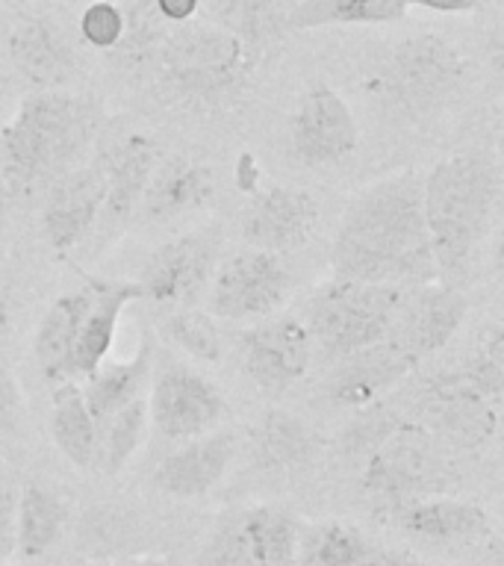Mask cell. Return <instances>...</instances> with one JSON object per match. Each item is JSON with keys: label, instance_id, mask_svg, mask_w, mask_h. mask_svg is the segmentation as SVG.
<instances>
[{"label": "cell", "instance_id": "1", "mask_svg": "<svg viewBox=\"0 0 504 566\" xmlns=\"http://www.w3.org/2000/svg\"><path fill=\"white\" fill-rule=\"evenodd\" d=\"M336 281L428 286L437 283L431 239L422 212V177H380L354 195L330 242Z\"/></svg>", "mask_w": 504, "mask_h": 566}, {"label": "cell", "instance_id": "2", "mask_svg": "<svg viewBox=\"0 0 504 566\" xmlns=\"http://www.w3.org/2000/svg\"><path fill=\"white\" fill-rule=\"evenodd\" d=\"M498 201V166L490 154L463 150L440 159L422 180V212L437 281L458 286L484 242Z\"/></svg>", "mask_w": 504, "mask_h": 566}, {"label": "cell", "instance_id": "3", "mask_svg": "<svg viewBox=\"0 0 504 566\" xmlns=\"http://www.w3.org/2000/svg\"><path fill=\"white\" fill-rule=\"evenodd\" d=\"M95 106L60 88L24 97L12 122L0 130V159L7 168L12 198L39 184H53L95 139Z\"/></svg>", "mask_w": 504, "mask_h": 566}, {"label": "cell", "instance_id": "4", "mask_svg": "<svg viewBox=\"0 0 504 566\" xmlns=\"http://www.w3.org/2000/svg\"><path fill=\"white\" fill-rule=\"evenodd\" d=\"M148 60L175 101L216 106L245 86L256 51L224 27L180 24L159 39Z\"/></svg>", "mask_w": 504, "mask_h": 566}, {"label": "cell", "instance_id": "5", "mask_svg": "<svg viewBox=\"0 0 504 566\" xmlns=\"http://www.w3.org/2000/svg\"><path fill=\"white\" fill-rule=\"evenodd\" d=\"M458 467L449 451L422 424L401 422L384 437L378 449L363 458L360 486L380 522L407 504L437 499L458 490Z\"/></svg>", "mask_w": 504, "mask_h": 566}, {"label": "cell", "instance_id": "6", "mask_svg": "<svg viewBox=\"0 0 504 566\" xmlns=\"http://www.w3.org/2000/svg\"><path fill=\"white\" fill-rule=\"evenodd\" d=\"M407 295L410 290L405 286L330 277L309 298L301 322L307 325L313 345H318L330 360H343L348 354L387 339Z\"/></svg>", "mask_w": 504, "mask_h": 566}, {"label": "cell", "instance_id": "7", "mask_svg": "<svg viewBox=\"0 0 504 566\" xmlns=\"http://www.w3.org/2000/svg\"><path fill=\"white\" fill-rule=\"evenodd\" d=\"M466 71V56L458 44L442 35H413L387 53L371 86L389 109L407 122H419L440 113L458 95Z\"/></svg>", "mask_w": 504, "mask_h": 566}, {"label": "cell", "instance_id": "8", "mask_svg": "<svg viewBox=\"0 0 504 566\" xmlns=\"http://www.w3.org/2000/svg\"><path fill=\"white\" fill-rule=\"evenodd\" d=\"M410 398L413 419L407 422L422 424L445 449H486L498 431L502 405H493L490 398L481 396L458 369L422 380Z\"/></svg>", "mask_w": 504, "mask_h": 566}, {"label": "cell", "instance_id": "9", "mask_svg": "<svg viewBox=\"0 0 504 566\" xmlns=\"http://www.w3.org/2000/svg\"><path fill=\"white\" fill-rule=\"evenodd\" d=\"M292 272L277 254L239 251L216 265L207 286V313L224 322H263L286 304Z\"/></svg>", "mask_w": 504, "mask_h": 566}, {"label": "cell", "instance_id": "10", "mask_svg": "<svg viewBox=\"0 0 504 566\" xmlns=\"http://www.w3.org/2000/svg\"><path fill=\"white\" fill-rule=\"evenodd\" d=\"M290 142L304 166H339L360 148V127L348 101L334 86L316 83L292 109Z\"/></svg>", "mask_w": 504, "mask_h": 566}, {"label": "cell", "instance_id": "11", "mask_svg": "<svg viewBox=\"0 0 504 566\" xmlns=\"http://www.w3.org/2000/svg\"><path fill=\"white\" fill-rule=\"evenodd\" d=\"M219 237L216 233H186L159 245L141 269V301L159 307H195L216 272Z\"/></svg>", "mask_w": 504, "mask_h": 566}, {"label": "cell", "instance_id": "12", "mask_svg": "<svg viewBox=\"0 0 504 566\" xmlns=\"http://www.w3.org/2000/svg\"><path fill=\"white\" fill-rule=\"evenodd\" d=\"M228 413L219 387L189 366H166L148 392V419L166 440H195L219 428Z\"/></svg>", "mask_w": 504, "mask_h": 566}, {"label": "cell", "instance_id": "13", "mask_svg": "<svg viewBox=\"0 0 504 566\" xmlns=\"http://www.w3.org/2000/svg\"><path fill=\"white\" fill-rule=\"evenodd\" d=\"M313 336L295 316H269L242 331L239 357L242 369L263 392H286L307 375L313 363Z\"/></svg>", "mask_w": 504, "mask_h": 566}, {"label": "cell", "instance_id": "14", "mask_svg": "<svg viewBox=\"0 0 504 566\" xmlns=\"http://www.w3.org/2000/svg\"><path fill=\"white\" fill-rule=\"evenodd\" d=\"M466 313L469 301L460 286L440 281L413 286L387 339H392L416 363H422L454 339L466 322Z\"/></svg>", "mask_w": 504, "mask_h": 566}, {"label": "cell", "instance_id": "15", "mask_svg": "<svg viewBox=\"0 0 504 566\" xmlns=\"http://www.w3.org/2000/svg\"><path fill=\"white\" fill-rule=\"evenodd\" d=\"M318 201L295 186H269L256 195L242 219V237L256 251L286 254L298 251L318 228Z\"/></svg>", "mask_w": 504, "mask_h": 566}, {"label": "cell", "instance_id": "16", "mask_svg": "<svg viewBox=\"0 0 504 566\" xmlns=\"http://www.w3.org/2000/svg\"><path fill=\"white\" fill-rule=\"evenodd\" d=\"M419 369V363L401 352L392 339L369 345L336 360V369L327 375L325 396L330 405L345 410H366L384 401L405 378Z\"/></svg>", "mask_w": 504, "mask_h": 566}, {"label": "cell", "instance_id": "17", "mask_svg": "<svg viewBox=\"0 0 504 566\" xmlns=\"http://www.w3.org/2000/svg\"><path fill=\"white\" fill-rule=\"evenodd\" d=\"M106 201L104 166H77L56 177L44 195L42 230L53 251H71L95 228Z\"/></svg>", "mask_w": 504, "mask_h": 566}, {"label": "cell", "instance_id": "18", "mask_svg": "<svg viewBox=\"0 0 504 566\" xmlns=\"http://www.w3.org/2000/svg\"><path fill=\"white\" fill-rule=\"evenodd\" d=\"M237 458V433L210 431L186 440L180 449L168 451L154 469V486L177 502H195L210 495L224 481Z\"/></svg>", "mask_w": 504, "mask_h": 566}, {"label": "cell", "instance_id": "19", "mask_svg": "<svg viewBox=\"0 0 504 566\" xmlns=\"http://www.w3.org/2000/svg\"><path fill=\"white\" fill-rule=\"evenodd\" d=\"M387 522H392L405 537L424 539L431 546H472L493 537L490 513L481 504L458 495H437L407 504Z\"/></svg>", "mask_w": 504, "mask_h": 566}, {"label": "cell", "instance_id": "20", "mask_svg": "<svg viewBox=\"0 0 504 566\" xmlns=\"http://www.w3.org/2000/svg\"><path fill=\"white\" fill-rule=\"evenodd\" d=\"M88 290V307L80 318L77 345H74V378H86L106 363L113 352L115 331L122 322L124 310L133 301H141V290L136 281H104L83 274Z\"/></svg>", "mask_w": 504, "mask_h": 566}, {"label": "cell", "instance_id": "21", "mask_svg": "<svg viewBox=\"0 0 504 566\" xmlns=\"http://www.w3.org/2000/svg\"><path fill=\"white\" fill-rule=\"evenodd\" d=\"M216 192L212 168L192 157L159 159L150 175L145 195L139 201V212L145 221L168 224L192 212L203 210Z\"/></svg>", "mask_w": 504, "mask_h": 566}, {"label": "cell", "instance_id": "22", "mask_svg": "<svg viewBox=\"0 0 504 566\" xmlns=\"http://www.w3.org/2000/svg\"><path fill=\"white\" fill-rule=\"evenodd\" d=\"M9 56L27 83L39 88H60L74 77L77 56L62 33L44 18H24L9 35Z\"/></svg>", "mask_w": 504, "mask_h": 566}, {"label": "cell", "instance_id": "23", "mask_svg": "<svg viewBox=\"0 0 504 566\" xmlns=\"http://www.w3.org/2000/svg\"><path fill=\"white\" fill-rule=\"evenodd\" d=\"M322 440L304 419L286 410H269L251 428V454L254 467L272 475H295L313 467Z\"/></svg>", "mask_w": 504, "mask_h": 566}, {"label": "cell", "instance_id": "24", "mask_svg": "<svg viewBox=\"0 0 504 566\" xmlns=\"http://www.w3.org/2000/svg\"><path fill=\"white\" fill-rule=\"evenodd\" d=\"M159 163L157 142L141 133H130L104 159L106 201L101 219L127 221L139 210L141 195Z\"/></svg>", "mask_w": 504, "mask_h": 566}, {"label": "cell", "instance_id": "25", "mask_svg": "<svg viewBox=\"0 0 504 566\" xmlns=\"http://www.w3.org/2000/svg\"><path fill=\"white\" fill-rule=\"evenodd\" d=\"M88 307V290L65 292L53 301L48 313L42 316L39 327H35L33 339V357L35 366L42 371V378L51 387L69 384L74 378V345H77L80 318Z\"/></svg>", "mask_w": 504, "mask_h": 566}, {"label": "cell", "instance_id": "26", "mask_svg": "<svg viewBox=\"0 0 504 566\" xmlns=\"http://www.w3.org/2000/svg\"><path fill=\"white\" fill-rule=\"evenodd\" d=\"M150 343L141 339L136 354L130 360L118 363H101L92 375L83 378V398H86V407L92 419L97 422V428L109 419L113 413H118L122 407H127L136 398L148 396L145 389L150 384V366H154V357H150Z\"/></svg>", "mask_w": 504, "mask_h": 566}, {"label": "cell", "instance_id": "27", "mask_svg": "<svg viewBox=\"0 0 504 566\" xmlns=\"http://www.w3.org/2000/svg\"><path fill=\"white\" fill-rule=\"evenodd\" d=\"M69 502L44 484H24L15 502V552L27 560L48 555L65 534Z\"/></svg>", "mask_w": 504, "mask_h": 566}, {"label": "cell", "instance_id": "28", "mask_svg": "<svg viewBox=\"0 0 504 566\" xmlns=\"http://www.w3.org/2000/svg\"><path fill=\"white\" fill-rule=\"evenodd\" d=\"M384 548L345 522H301L295 566H371Z\"/></svg>", "mask_w": 504, "mask_h": 566}, {"label": "cell", "instance_id": "29", "mask_svg": "<svg viewBox=\"0 0 504 566\" xmlns=\"http://www.w3.org/2000/svg\"><path fill=\"white\" fill-rule=\"evenodd\" d=\"M56 449L77 469H95L97 458V422L86 407L77 380L53 387L51 419H48Z\"/></svg>", "mask_w": 504, "mask_h": 566}, {"label": "cell", "instance_id": "30", "mask_svg": "<svg viewBox=\"0 0 504 566\" xmlns=\"http://www.w3.org/2000/svg\"><path fill=\"white\" fill-rule=\"evenodd\" d=\"M405 0H298L286 15L290 30L318 27H371L405 21Z\"/></svg>", "mask_w": 504, "mask_h": 566}, {"label": "cell", "instance_id": "31", "mask_svg": "<svg viewBox=\"0 0 504 566\" xmlns=\"http://www.w3.org/2000/svg\"><path fill=\"white\" fill-rule=\"evenodd\" d=\"M251 555L263 566H295L298 557L301 520L277 504H256L239 516Z\"/></svg>", "mask_w": 504, "mask_h": 566}, {"label": "cell", "instance_id": "32", "mask_svg": "<svg viewBox=\"0 0 504 566\" xmlns=\"http://www.w3.org/2000/svg\"><path fill=\"white\" fill-rule=\"evenodd\" d=\"M150 428L148 419V396L136 398L118 413H113L101 428H97V458L95 472L101 475H118L133 454L139 451Z\"/></svg>", "mask_w": 504, "mask_h": 566}, {"label": "cell", "instance_id": "33", "mask_svg": "<svg viewBox=\"0 0 504 566\" xmlns=\"http://www.w3.org/2000/svg\"><path fill=\"white\" fill-rule=\"evenodd\" d=\"M224 30L260 51V44L272 42L286 27V15L295 7L292 0H210Z\"/></svg>", "mask_w": 504, "mask_h": 566}, {"label": "cell", "instance_id": "34", "mask_svg": "<svg viewBox=\"0 0 504 566\" xmlns=\"http://www.w3.org/2000/svg\"><path fill=\"white\" fill-rule=\"evenodd\" d=\"M162 336L168 343H175L180 352H186L198 363H219L221 360V334L216 327V318L207 310L183 307L175 310L162 322Z\"/></svg>", "mask_w": 504, "mask_h": 566}, {"label": "cell", "instance_id": "35", "mask_svg": "<svg viewBox=\"0 0 504 566\" xmlns=\"http://www.w3.org/2000/svg\"><path fill=\"white\" fill-rule=\"evenodd\" d=\"M460 375L472 384V387L486 396L493 405H502L504 396V331L502 325H490L477 339L475 352L463 366Z\"/></svg>", "mask_w": 504, "mask_h": 566}, {"label": "cell", "instance_id": "36", "mask_svg": "<svg viewBox=\"0 0 504 566\" xmlns=\"http://www.w3.org/2000/svg\"><path fill=\"white\" fill-rule=\"evenodd\" d=\"M124 27H127V18L115 3L109 0H95L83 9L80 15V33L92 48H101V51H113L118 48L124 39Z\"/></svg>", "mask_w": 504, "mask_h": 566}, {"label": "cell", "instance_id": "37", "mask_svg": "<svg viewBox=\"0 0 504 566\" xmlns=\"http://www.w3.org/2000/svg\"><path fill=\"white\" fill-rule=\"evenodd\" d=\"M198 566H263L251 555V548L245 543V534L239 528V520H230L224 525L212 531V537L207 539Z\"/></svg>", "mask_w": 504, "mask_h": 566}, {"label": "cell", "instance_id": "38", "mask_svg": "<svg viewBox=\"0 0 504 566\" xmlns=\"http://www.w3.org/2000/svg\"><path fill=\"white\" fill-rule=\"evenodd\" d=\"M21 407H24V398H21L15 375L0 363V437L15 431L18 419H21Z\"/></svg>", "mask_w": 504, "mask_h": 566}, {"label": "cell", "instance_id": "39", "mask_svg": "<svg viewBox=\"0 0 504 566\" xmlns=\"http://www.w3.org/2000/svg\"><path fill=\"white\" fill-rule=\"evenodd\" d=\"M15 502L18 490L12 484H0V564L15 552Z\"/></svg>", "mask_w": 504, "mask_h": 566}, {"label": "cell", "instance_id": "40", "mask_svg": "<svg viewBox=\"0 0 504 566\" xmlns=\"http://www.w3.org/2000/svg\"><path fill=\"white\" fill-rule=\"evenodd\" d=\"M154 9L166 24L180 27L186 21H192L195 12L201 9V0H154Z\"/></svg>", "mask_w": 504, "mask_h": 566}, {"label": "cell", "instance_id": "41", "mask_svg": "<svg viewBox=\"0 0 504 566\" xmlns=\"http://www.w3.org/2000/svg\"><path fill=\"white\" fill-rule=\"evenodd\" d=\"M407 9L410 7H424L433 9V12H451V15H460V12H475L481 7V0H405Z\"/></svg>", "mask_w": 504, "mask_h": 566}, {"label": "cell", "instance_id": "42", "mask_svg": "<svg viewBox=\"0 0 504 566\" xmlns=\"http://www.w3.org/2000/svg\"><path fill=\"white\" fill-rule=\"evenodd\" d=\"M371 566H440V564H424L410 555H396V552H384Z\"/></svg>", "mask_w": 504, "mask_h": 566}, {"label": "cell", "instance_id": "43", "mask_svg": "<svg viewBox=\"0 0 504 566\" xmlns=\"http://www.w3.org/2000/svg\"><path fill=\"white\" fill-rule=\"evenodd\" d=\"M9 325H12V307H9V295L0 283V336L7 334Z\"/></svg>", "mask_w": 504, "mask_h": 566}, {"label": "cell", "instance_id": "44", "mask_svg": "<svg viewBox=\"0 0 504 566\" xmlns=\"http://www.w3.org/2000/svg\"><path fill=\"white\" fill-rule=\"evenodd\" d=\"M113 566H168L166 557H154V555H141V557H124Z\"/></svg>", "mask_w": 504, "mask_h": 566}, {"label": "cell", "instance_id": "45", "mask_svg": "<svg viewBox=\"0 0 504 566\" xmlns=\"http://www.w3.org/2000/svg\"><path fill=\"white\" fill-rule=\"evenodd\" d=\"M9 201H12V186H9L7 168H3V159H0V212L7 210Z\"/></svg>", "mask_w": 504, "mask_h": 566}]
</instances>
